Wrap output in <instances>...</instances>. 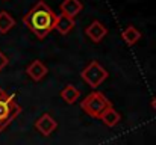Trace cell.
<instances>
[{"mask_svg": "<svg viewBox=\"0 0 156 145\" xmlns=\"http://www.w3.org/2000/svg\"><path fill=\"white\" fill-rule=\"evenodd\" d=\"M21 113V106L15 101V95H9L0 89V133Z\"/></svg>", "mask_w": 156, "mask_h": 145, "instance_id": "7a4b0ae2", "label": "cell"}, {"mask_svg": "<svg viewBox=\"0 0 156 145\" xmlns=\"http://www.w3.org/2000/svg\"><path fill=\"white\" fill-rule=\"evenodd\" d=\"M76 26V21L74 18H70L64 14H59L56 15V21H55V29L56 32H59L61 35H68Z\"/></svg>", "mask_w": 156, "mask_h": 145, "instance_id": "ba28073f", "label": "cell"}, {"mask_svg": "<svg viewBox=\"0 0 156 145\" xmlns=\"http://www.w3.org/2000/svg\"><path fill=\"white\" fill-rule=\"evenodd\" d=\"M55 21L56 14L44 0H38L23 17V23L38 40H44L55 29Z\"/></svg>", "mask_w": 156, "mask_h": 145, "instance_id": "6da1fadb", "label": "cell"}, {"mask_svg": "<svg viewBox=\"0 0 156 145\" xmlns=\"http://www.w3.org/2000/svg\"><path fill=\"white\" fill-rule=\"evenodd\" d=\"M8 64H9V59H8V56H6V54H5V53L0 50V73H2V70H3V68H5Z\"/></svg>", "mask_w": 156, "mask_h": 145, "instance_id": "5bb4252c", "label": "cell"}, {"mask_svg": "<svg viewBox=\"0 0 156 145\" xmlns=\"http://www.w3.org/2000/svg\"><path fill=\"white\" fill-rule=\"evenodd\" d=\"M61 98L67 103V104H74L77 100H79V97H80V91L74 86V85H67V86H64L62 88V91H61Z\"/></svg>", "mask_w": 156, "mask_h": 145, "instance_id": "8fae6325", "label": "cell"}, {"mask_svg": "<svg viewBox=\"0 0 156 145\" xmlns=\"http://www.w3.org/2000/svg\"><path fill=\"white\" fill-rule=\"evenodd\" d=\"M5 2H6V0H5Z\"/></svg>", "mask_w": 156, "mask_h": 145, "instance_id": "2e32d148", "label": "cell"}, {"mask_svg": "<svg viewBox=\"0 0 156 145\" xmlns=\"http://www.w3.org/2000/svg\"><path fill=\"white\" fill-rule=\"evenodd\" d=\"M121 38L127 46H135L140 40H141V32L135 27V26H127L123 32H121Z\"/></svg>", "mask_w": 156, "mask_h": 145, "instance_id": "7c38bea8", "label": "cell"}, {"mask_svg": "<svg viewBox=\"0 0 156 145\" xmlns=\"http://www.w3.org/2000/svg\"><path fill=\"white\" fill-rule=\"evenodd\" d=\"M80 107L83 109V112H85L87 115H90L91 118H97V119H99L106 109L112 107V103L105 97V94L96 91V92L88 94V95L82 100Z\"/></svg>", "mask_w": 156, "mask_h": 145, "instance_id": "3957f363", "label": "cell"}, {"mask_svg": "<svg viewBox=\"0 0 156 145\" xmlns=\"http://www.w3.org/2000/svg\"><path fill=\"white\" fill-rule=\"evenodd\" d=\"M47 73H49L47 67H46L40 59L32 60V64H29L27 68H26V74H27L34 82H40V80H43V79L47 76Z\"/></svg>", "mask_w": 156, "mask_h": 145, "instance_id": "52a82bcc", "label": "cell"}, {"mask_svg": "<svg viewBox=\"0 0 156 145\" xmlns=\"http://www.w3.org/2000/svg\"><path fill=\"white\" fill-rule=\"evenodd\" d=\"M59 9H61V14H64L70 18H74L76 15H79L82 12L83 5L80 0H62Z\"/></svg>", "mask_w": 156, "mask_h": 145, "instance_id": "9c48e42d", "label": "cell"}, {"mask_svg": "<svg viewBox=\"0 0 156 145\" xmlns=\"http://www.w3.org/2000/svg\"><path fill=\"white\" fill-rule=\"evenodd\" d=\"M35 129L43 135V136H50L53 132L58 129V123L50 113H44L41 115L37 121H35Z\"/></svg>", "mask_w": 156, "mask_h": 145, "instance_id": "5b68a950", "label": "cell"}, {"mask_svg": "<svg viewBox=\"0 0 156 145\" xmlns=\"http://www.w3.org/2000/svg\"><path fill=\"white\" fill-rule=\"evenodd\" d=\"M80 77L82 80L93 89L99 88L105 80L109 77V73L106 71V68H103L99 60H91L82 71H80Z\"/></svg>", "mask_w": 156, "mask_h": 145, "instance_id": "277c9868", "label": "cell"}, {"mask_svg": "<svg viewBox=\"0 0 156 145\" xmlns=\"http://www.w3.org/2000/svg\"><path fill=\"white\" fill-rule=\"evenodd\" d=\"M15 26V20L6 11H0V33H8Z\"/></svg>", "mask_w": 156, "mask_h": 145, "instance_id": "4fadbf2b", "label": "cell"}, {"mask_svg": "<svg viewBox=\"0 0 156 145\" xmlns=\"http://www.w3.org/2000/svg\"><path fill=\"white\" fill-rule=\"evenodd\" d=\"M85 33H87V36H88L93 43L99 44L100 41H103L105 36L108 35V29H106V26H105L102 21L94 20L91 24H88V27L85 29Z\"/></svg>", "mask_w": 156, "mask_h": 145, "instance_id": "8992f818", "label": "cell"}, {"mask_svg": "<svg viewBox=\"0 0 156 145\" xmlns=\"http://www.w3.org/2000/svg\"><path fill=\"white\" fill-rule=\"evenodd\" d=\"M99 119L103 123L106 127H115V126L121 121V115H120L114 107H109V109H106L103 113H102V116H100Z\"/></svg>", "mask_w": 156, "mask_h": 145, "instance_id": "30bf717a", "label": "cell"}, {"mask_svg": "<svg viewBox=\"0 0 156 145\" xmlns=\"http://www.w3.org/2000/svg\"><path fill=\"white\" fill-rule=\"evenodd\" d=\"M152 107L155 109V112H156V97L153 98V100H152Z\"/></svg>", "mask_w": 156, "mask_h": 145, "instance_id": "9a60e30c", "label": "cell"}]
</instances>
